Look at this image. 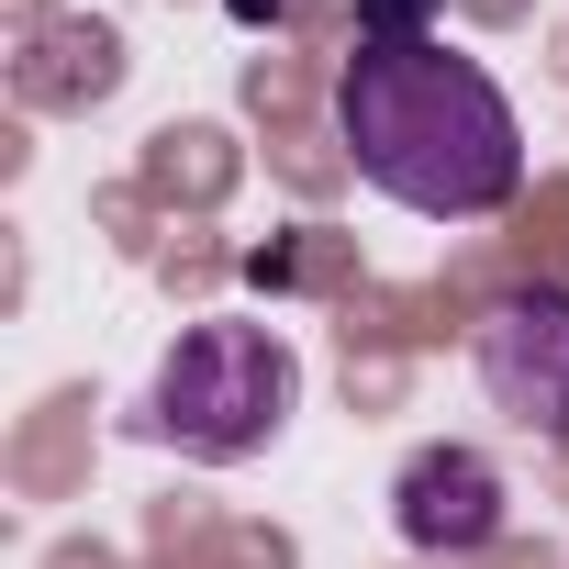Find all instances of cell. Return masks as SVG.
<instances>
[{
    "label": "cell",
    "instance_id": "1",
    "mask_svg": "<svg viewBox=\"0 0 569 569\" xmlns=\"http://www.w3.org/2000/svg\"><path fill=\"white\" fill-rule=\"evenodd\" d=\"M336 146L425 223H480L525 190V123L502 79L447 34H358L336 68Z\"/></svg>",
    "mask_w": 569,
    "mask_h": 569
},
{
    "label": "cell",
    "instance_id": "2",
    "mask_svg": "<svg viewBox=\"0 0 569 569\" xmlns=\"http://www.w3.org/2000/svg\"><path fill=\"white\" fill-rule=\"evenodd\" d=\"M302 402V358L279 325H190L168 358H157V391H146V425L179 447V458H257L279 447V425H291Z\"/></svg>",
    "mask_w": 569,
    "mask_h": 569
},
{
    "label": "cell",
    "instance_id": "3",
    "mask_svg": "<svg viewBox=\"0 0 569 569\" xmlns=\"http://www.w3.org/2000/svg\"><path fill=\"white\" fill-rule=\"evenodd\" d=\"M469 358H480V391H491L513 425L569 436V291H513V302H491L480 336H469Z\"/></svg>",
    "mask_w": 569,
    "mask_h": 569
},
{
    "label": "cell",
    "instance_id": "4",
    "mask_svg": "<svg viewBox=\"0 0 569 569\" xmlns=\"http://www.w3.org/2000/svg\"><path fill=\"white\" fill-rule=\"evenodd\" d=\"M391 525L425 558H469V547L502 536V469L480 447H413L402 480H391Z\"/></svg>",
    "mask_w": 569,
    "mask_h": 569
},
{
    "label": "cell",
    "instance_id": "5",
    "mask_svg": "<svg viewBox=\"0 0 569 569\" xmlns=\"http://www.w3.org/2000/svg\"><path fill=\"white\" fill-rule=\"evenodd\" d=\"M436 0H358V34H425Z\"/></svg>",
    "mask_w": 569,
    "mask_h": 569
},
{
    "label": "cell",
    "instance_id": "6",
    "mask_svg": "<svg viewBox=\"0 0 569 569\" xmlns=\"http://www.w3.org/2000/svg\"><path fill=\"white\" fill-rule=\"evenodd\" d=\"M246 23H291V12H313V0H234Z\"/></svg>",
    "mask_w": 569,
    "mask_h": 569
}]
</instances>
